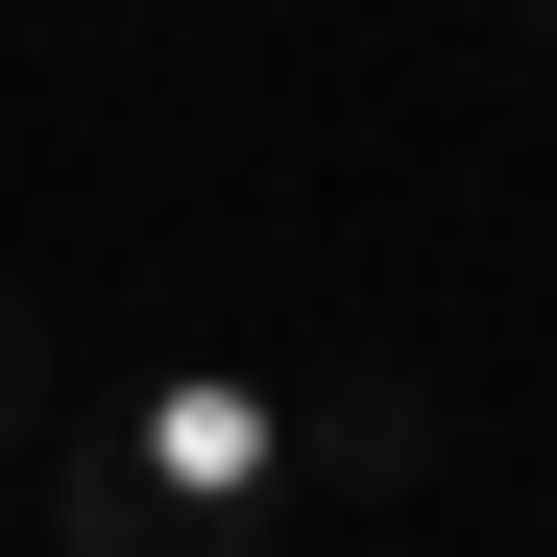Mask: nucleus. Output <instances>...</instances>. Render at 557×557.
I'll use <instances>...</instances> for the list:
<instances>
[{
    "label": "nucleus",
    "mask_w": 557,
    "mask_h": 557,
    "mask_svg": "<svg viewBox=\"0 0 557 557\" xmlns=\"http://www.w3.org/2000/svg\"><path fill=\"white\" fill-rule=\"evenodd\" d=\"M267 485H292L267 363H146L122 412H73V557H243Z\"/></svg>",
    "instance_id": "1"
},
{
    "label": "nucleus",
    "mask_w": 557,
    "mask_h": 557,
    "mask_svg": "<svg viewBox=\"0 0 557 557\" xmlns=\"http://www.w3.org/2000/svg\"><path fill=\"white\" fill-rule=\"evenodd\" d=\"M292 460H339V485H412V388H315Z\"/></svg>",
    "instance_id": "2"
},
{
    "label": "nucleus",
    "mask_w": 557,
    "mask_h": 557,
    "mask_svg": "<svg viewBox=\"0 0 557 557\" xmlns=\"http://www.w3.org/2000/svg\"><path fill=\"white\" fill-rule=\"evenodd\" d=\"M25 412H49V315L0 292V436H25Z\"/></svg>",
    "instance_id": "3"
}]
</instances>
